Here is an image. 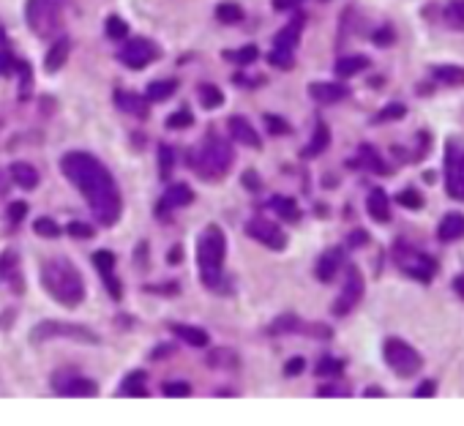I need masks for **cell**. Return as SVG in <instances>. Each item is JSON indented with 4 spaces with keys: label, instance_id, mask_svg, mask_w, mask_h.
<instances>
[{
    "label": "cell",
    "instance_id": "cell-8",
    "mask_svg": "<svg viewBox=\"0 0 464 426\" xmlns=\"http://www.w3.org/2000/svg\"><path fill=\"white\" fill-rule=\"evenodd\" d=\"M25 17H28L33 33L52 36L61 28V0H28Z\"/></svg>",
    "mask_w": 464,
    "mask_h": 426
},
{
    "label": "cell",
    "instance_id": "cell-45",
    "mask_svg": "<svg viewBox=\"0 0 464 426\" xmlns=\"http://www.w3.org/2000/svg\"><path fill=\"white\" fill-rule=\"evenodd\" d=\"M191 123H194V118H191L188 109H178L175 115L167 118V126H170V129H188Z\"/></svg>",
    "mask_w": 464,
    "mask_h": 426
},
{
    "label": "cell",
    "instance_id": "cell-7",
    "mask_svg": "<svg viewBox=\"0 0 464 426\" xmlns=\"http://www.w3.org/2000/svg\"><path fill=\"white\" fill-rule=\"evenodd\" d=\"M445 189L454 199L464 202V142L456 137L445 142Z\"/></svg>",
    "mask_w": 464,
    "mask_h": 426
},
{
    "label": "cell",
    "instance_id": "cell-24",
    "mask_svg": "<svg viewBox=\"0 0 464 426\" xmlns=\"http://www.w3.org/2000/svg\"><path fill=\"white\" fill-rule=\"evenodd\" d=\"M115 101H118V107L128 112V115H137V118H148V104H145V98L137 96V93H128V91H118L115 93Z\"/></svg>",
    "mask_w": 464,
    "mask_h": 426
},
{
    "label": "cell",
    "instance_id": "cell-14",
    "mask_svg": "<svg viewBox=\"0 0 464 426\" xmlns=\"http://www.w3.org/2000/svg\"><path fill=\"white\" fill-rule=\"evenodd\" d=\"M309 96L314 98L317 104H336V101L350 96V91H347V85H341V82H311Z\"/></svg>",
    "mask_w": 464,
    "mask_h": 426
},
{
    "label": "cell",
    "instance_id": "cell-33",
    "mask_svg": "<svg viewBox=\"0 0 464 426\" xmlns=\"http://www.w3.org/2000/svg\"><path fill=\"white\" fill-rule=\"evenodd\" d=\"M224 58H227V61H232V63L251 66L257 58H260V50H257L254 44H248V47H241V50H227V52H224Z\"/></svg>",
    "mask_w": 464,
    "mask_h": 426
},
{
    "label": "cell",
    "instance_id": "cell-36",
    "mask_svg": "<svg viewBox=\"0 0 464 426\" xmlns=\"http://www.w3.org/2000/svg\"><path fill=\"white\" fill-rule=\"evenodd\" d=\"M361 164L369 167L371 172H380V175L388 172V169H385V162L377 156V151H374L371 145H361Z\"/></svg>",
    "mask_w": 464,
    "mask_h": 426
},
{
    "label": "cell",
    "instance_id": "cell-54",
    "mask_svg": "<svg viewBox=\"0 0 464 426\" xmlns=\"http://www.w3.org/2000/svg\"><path fill=\"white\" fill-rule=\"evenodd\" d=\"M14 68H17V58L8 52H0V77H8Z\"/></svg>",
    "mask_w": 464,
    "mask_h": 426
},
{
    "label": "cell",
    "instance_id": "cell-42",
    "mask_svg": "<svg viewBox=\"0 0 464 426\" xmlns=\"http://www.w3.org/2000/svg\"><path fill=\"white\" fill-rule=\"evenodd\" d=\"M33 229H36V235H41V238H58V235H61V227H58L52 219H47V216L36 219V222H33Z\"/></svg>",
    "mask_w": 464,
    "mask_h": 426
},
{
    "label": "cell",
    "instance_id": "cell-35",
    "mask_svg": "<svg viewBox=\"0 0 464 426\" xmlns=\"http://www.w3.org/2000/svg\"><path fill=\"white\" fill-rule=\"evenodd\" d=\"M216 17H218V22H224V25H235V22L244 20V8H241L238 3H218Z\"/></svg>",
    "mask_w": 464,
    "mask_h": 426
},
{
    "label": "cell",
    "instance_id": "cell-50",
    "mask_svg": "<svg viewBox=\"0 0 464 426\" xmlns=\"http://www.w3.org/2000/svg\"><path fill=\"white\" fill-rule=\"evenodd\" d=\"M371 41H374L377 47H391V44H394V28H380V31H374Z\"/></svg>",
    "mask_w": 464,
    "mask_h": 426
},
{
    "label": "cell",
    "instance_id": "cell-12",
    "mask_svg": "<svg viewBox=\"0 0 464 426\" xmlns=\"http://www.w3.org/2000/svg\"><path fill=\"white\" fill-rule=\"evenodd\" d=\"M246 232L257 241V243H262V246H268V249H274V252H281V249L287 246V235L281 232L278 225H274V222L265 219V216L251 219V222L246 225Z\"/></svg>",
    "mask_w": 464,
    "mask_h": 426
},
{
    "label": "cell",
    "instance_id": "cell-9",
    "mask_svg": "<svg viewBox=\"0 0 464 426\" xmlns=\"http://www.w3.org/2000/svg\"><path fill=\"white\" fill-rule=\"evenodd\" d=\"M394 260H396V265L402 268L404 273H410L418 282H432V276L437 273V262L429 254H424V252H418L412 246H404V243H396Z\"/></svg>",
    "mask_w": 464,
    "mask_h": 426
},
{
    "label": "cell",
    "instance_id": "cell-11",
    "mask_svg": "<svg viewBox=\"0 0 464 426\" xmlns=\"http://www.w3.org/2000/svg\"><path fill=\"white\" fill-rule=\"evenodd\" d=\"M158 58V47L148 38H128L124 50L118 52V61L126 68H145V66Z\"/></svg>",
    "mask_w": 464,
    "mask_h": 426
},
{
    "label": "cell",
    "instance_id": "cell-52",
    "mask_svg": "<svg viewBox=\"0 0 464 426\" xmlns=\"http://www.w3.org/2000/svg\"><path fill=\"white\" fill-rule=\"evenodd\" d=\"M25 213H28V205H25L22 199H17V202L8 205V216H11V222H22Z\"/></svg>",
    "mask_w": 464,
    "mask_h": 426
},
{
    "label": "cell",
    "instance_id": "cell-21",
    "mask_svg": "<svg viewBox=\"0 0 464 426\" xmlns=\"http://www.w3.org/2000/svg\"><path fill=\"white\" fill-rule=\"evenodd\" d=\"M301 31H304V14H295V20L276 33V47L278 50H295L298 38H301Z\"/></svg>",
    "mask_w": 464,
    "mask_h": 426
},
{
    "label": "cell",
    "instance_id": "cell-32",
    "mask_svg": "<svg viewBox=\"0 0 464 426\" xmlns=\"http://www.w3.org/2000/svg\"><path fill=\"white\" fill-rule=\"evenodd\" d=\"M271 205L278 211V216L287 219V222H298V219H301V211H298L295 199H290V197H274Z\"/></svg>",
    "mask_w": 464,
    "mask_h": 426
},
{
    "label": "cell",
    "instance_id": "cell-47",
    "mask_svg": "<svg viewBox=\"0 0 464 426\" xmlns=\"http://www.w3.org/2000/svg\"><path fill=\"white\" fill-rule=\"evenodd\" d=\"M396 202L404 205V208H412V211H418V208L424 205V199H421V195H418L415 189H404V192H399Z\"/></svg>",
    "mask_w": 464,
    "mask_h": 426
},
{
    "label": "cell",
    "instance_id": "cell-57",
    "mask_svg": "<svg viewBox=\"0 0 464 426\" xmlns=\"http://www.w3.org/2000/svg\"><path fill=\"white\" fill-rule=\"evenodd\" d=\"M366 243H369V232H366V229H355V232H350V246H352V249L366 246Z\"/></svg>",
    "mask_w": 464,
    "mask_h": 426
},
{
    "label": "cell",
    "instance_id": "cell-1",
    "mask_svg": "<svg viewBox=\"0 0 464 426\" xmlns=\"http://www.w3.org/2000/svg\"><path fill=\"white\" fill-rule=\"evenodd\" d=\"M63 175L82 192L85 202L91 205V211L96 213L98 225L112 227L121 219L124 202L118 195V186L112 181V175L107 172V167L98 162L91 153L82 151H71L61 159Z\"/></svg>",
    "mask_w": 464,
    "mask_h": 426
},
{
    "label": "cell",
    "instance_id": "cell-40",
    "mask_svg": "<svg viewBox=\"0 0 464 426\" xmlns=\"http://www.w3.org/2000/svg\"><path fill=\"white\" fill-rule=\"evenodd\" d=\"M404 115H407V107L399 104V101H394V104H388L385 109H380V112H377L374 123H382V121H399V118H404Z\"/></svg>",
    "mask_w": 464,
    "mask_h": 426
},
{
    "label": "cell",
    "instance_id": "cell-18",
    "mask_svg": "<svg viewBox=\"0 0 464 426\" xmlns=\"http://www.w3.org/2000/svg\"><path fill=\"white\" fill-rule=\"evenodd\" d=\"M170 330H172L184 344H191V347H208V344H211V336H208V330H202V328L175 323V326H170Z\"/></svg>",
    "mask_w": 464,
    "mask_h": 426
},
{
    "label": "cell",
    "instance_id": "cell-59",
    "mask_svg": "<svg viewBox=\"0 0 464 426\" xmlns=\"http://www.w3.org/2000/svg\"><path fill=\"white\" fill-rule=\"evenodd\" d=\"M434 391H437V386H434L432 380H426V383H421V386H418L415 396H421V399H424V396H434Z\"/></svg>",
    "mask_w": 464,
    "mask_h": 426
},
{
    "label": "cell",
    "instance_id": "cell-30",
    "mask_svg": "<svg viewBox=\"0 0 464 426\" xmlns=\"http://www.w3.org/2000/svg\"><path fill=\"white\" fill-rule=\"evenodd\" d=\"M208 366H214V369H238L241 366V360H238V356L232 353V350H214V353H208Z\"/></svg>",
    "mask_w": 464,
    "mask_h": 426
},
{
    "label": "cell",
    "instance_id": "cell-61",
    "mask_svg": "<svg viewBox=\"0 0 464 426\" xmlns=\"http://www.w3.org/2000/svg\"><path fill=\"white\" fill-rule=\"evenodd\" d=\"M181 260H184V249H181V246H172V249H170V257H167V262H170V265H178Z\"/></svg>",
    "mask_w": 464,
    "mask_h": 426
},
{
    "label": "cell",
    "instance_id": "cell-39",
    "mask_svg": "<svg viewBox=\"0 0 464 426\" xmlns=\"http://www.w3.org/2000/svg\"><path fill=\"white\" fill-rule=\"evenodd\" d=\"M292 330H301V320L295 314H281L271 326V333H292Z\"/></svg>",
    "mask_w": 464,
    "mask_h": 426
},
{
    "label": "cell",
    "instance_id": "cell-56",
    "mask_svg": "<svg viewBox=\"0 0 464 426\" xmlns=\"http://www.w3.org/2000/svg\"><path fill=\"white\" fill-rule=\"evenodd\" d=\"M14 265H17V254H14V252H6V254L0 257V276L6 279V276L11 273V268H14Z\"/></svg>",
    "mask_w": 464,
    "mask_h": 426
},
{
    "label": "cell",
    "instance_id": "cell-4",
    "mask_svg": "<svg viewBox=\"0 0 464 426\" xmlns=\"http://www.w3.org/2000/svg\"><path fill=\"white\" fill-rule=\"evenodd\" d=\"M235 159L232 148L227 139H221L218 134H208L205 142L200 148H194L191 153V167L197 175H202L205 181H216V178H224L230 164Z\"/></svg>",
    "mask_w": 464,
    "mask_h": 426
},
{
    "label": "cell",
    "instance_id": "cell-6",
    "mask_svg": "<svg viewBox=\"0 0 464 426\" xmlns=\"http://www.w3.org/2000/svg\"><path fill=\"white\" fill-rule=\"evenodd\" d=\"M55 336H63V339H74V342H82V344H98L101 336L93 333L91 328L74 326V323H58V320H47V323H38V326L31 330V342L33 344H41L44 339H55Z\"/></svg>",
    "mask_w": 464,
    "mask_h": 426
},
{
    "label": "cell",
    "instance_id": "cell-62",
    "mask_svg": "<svg viewBox=\"0 0 464 426\" xmlns=\"http://www.w3.org/2000/svg\"><path fill=\"white\" fill-rule=\"evenodd\" d=\"M454 290H456L459 298H464V276H456V279H454Z\"/></svg>",
    "mask_w": 464,
    "mask_h": 426
},
{
    "label": "cell",
    "instance_id": "cell-55",
    "mask_svg": "<svg viewBox=\"0 0 464 426\" xmlns=\"http://www.w3.org/2000/svg\"><path fill=\"white\" fill-rule=\"evenodd\" d=\"M304 366H306V360L304 358H290L287 363H284V374H287V377H295V374L304 372Z\"/></svg>",
    "mask_w": 464,
    "mask_h": 426
},
{
    "label": "cell",
    "instance_id": "cell-15",
    "mask_svg": "<svg viewBox=\"0 0 464 426\" xmlns=\"http://www.w3.org/2000/svg\"><path fill=\"white\" fill-rule=\"evenodd\" d=\"M230 134H232V139L235 142H241L244 148H260L262 145V139H260V134L254 131V126L248 123L246 118H241V115H232L230 118Z\"/></svg>",
    "mask_w": 464,
    "mask_h": 426
},
{
    "label": "cell",
    "instance_id": "cell-37",
    "mask_svg": "<svg viewBox=\"0 0 464 426\" xmlns=\"http://www.w3.org/2000/svg\"><path fill=\"white\" fill-rule=\"evenodd\" d=\"M104 31H107V36H110L112 41H124V38H128V25H126L121 17H115V14L107 20Z\"/></svg>",
    "mask_w": 464,
    "mask_h": 426
},
{
    "label": "cell",
    "instance_id": "cell-5",
    "mask_svg": "<svg viewBox=\"0 0 464 426\" xmlns=\"http://www.w3.org/2000/svg\"><path fill=\"white\" fill-rule=\"evenodd\" d=\"M382 356H385V363H388L399 377H412V374L424 366V360H421V356H418V350H415L412 344H407L404 339H396V336L385 339V344H382Z\"/></svg>",
    "mask_w": 464,
    "mask_h": 426
},
{
    "label": "cell",
    "instance_id": "cell-28",
    "mask_svg": "<svg viewBox=\"0 0 464 426\" xmlns=\"http://www.w3.org/2000/svg\"><path fill=\"white\" fill-rule=\"evenodd\" d=\"M442 17H445V25H448V28L464 33V0H451V3L445 6Z\"/></svg>",
    "mask_w": 464,
    "mask_h": 426
},
{
    "label": "cell",
    "instance_id": "cell-53",
    "mask_svg": "<svg viewBox=\"0 0 464 426\" xmlns=\"http://www.w3.org/2000/svg\"><path fill=\"white\" fill-rule=\"evenodd\" d=\"M101 276H104V284H107V290L112 293V298H115V301H121L124 290H121V282L112 276V271H110V273H101Z\"/></svg>",
    "mask_w": 464,
    "mask_h": 426
},
{
    "label": "cell",
    "instance_id": "cell-27",
    "mask_svg": "<svg viewBox=\"0 0 464 426\" xmlns=\"http://www.w3.org/2000/svg\"><path fill=\"white\" fill-rule=\"evenodd\" d=\"M197 98H200V104L205 107V109H216L224 104V93H221V88H216L214 82H202L200 88H197Z\"/></svg>",
    "mask_w": 464,
    "mask_h": 426
},
{
    "label": "cell",
    "instance_id": "cell-10",
    "mask_svg": "<svg viewBox=\"0 0 464 426\" xmlns=\"http://www.w3.org/2000/svg\"><path fill=\"white\" fill-rule=\"evenodd\" d=\"M361 298H364V276H361V271H358L355 265H350V268H347L344 287H341L339 298H336V303H334V314H336V317L350 314V312L358 306Z\"/></svg>",
    "mask_w": 464,
    "mask_h": 426
},
{
    "label": "cell",
    "instance_id": "cell-51",
    "mask_svg": "<svg viewBox=\"0 0 464 426\" xmlns=\"http://www.w3.org/2000/svg\"><path fill=\"white\" fill-rule=\"evenodd\" d=\"M191 386L188 383H167L164 386V396H188Z\"/></svg>",
    "mask_w": 464,
    "mask_h": 426
},
{
    "label": "cell",
    "instance_id": "cell-22",
    "mask_svg": "<svg viewBox=\"0 0 464 426\" xmlns=\"http://www.w3.org/2000/svg\"><path fill=\"white\" fill-rule=\"evenodd\" d=\"M61 396H96L98 388L93 380H82V377H68L66 383H58L55 386Z\"/></svg>",
    "mask_w": 464,
    "mask_h": 426
},
{
    "label": "cell",
    "instance_id": "cell-38",
    "mask_svg": "<svg viewBox=\"0 0 464 426\" xmlns=\"http://www.w3.org/2000/svg\"><path fill=\"white\" fill-rule=\"evenodd\" d=\"M17 68H20V77H22V82H20V98H28L33 93L31 63H28V61H17Z\"/></svg>",
    "mask_w": 464,
    "mask_h": 426
},
{
    "label": "cell",
    "instance_id": "cell-31",
    "mask_svg": "<svg viewBox=\"0 0 464 426\" xmlns=\"http://www.w3.org/2000/svg\"><path fill=\"white\" fill-rule=\"evenodd\" d=\"M178 91V82H172V79H158V82H151L148 85V101H164V98H170L172 93Z\"/></svg>",
    "mask_w": 464,
    "mask_h": 426
},
{
    "label": "cell",
    "instance_id": "cell-3",
    "mask_svg": "<svg viewBox=\"0 0 464 426\" xmlns=\"http://www.w3.org/2000/svg\"><path fill=\"white\" fill-rule=\"evenodd\" d=\"M227 254V238L218 225H208L202 229L200 241H197V268L202 273V282L214 290V293H230V287H224L221 282V265Z\"/></svg>",
    "mask_w": 464,
    "mask_h": 426
},
{
    "label": "cell",
    "instance_id": "cell-20",
    "mask_svg": "<svg viewBox=\"0 0 464 426\" xmlns=\"http://www.w3.org/2000/svg\"><path fill=\"white\" fill-rule=\"evenodd\" d=\"M437 238H440L442 243L464 238V213H448V216L440 222V227H437Z\"/></svg>",
    "mask_w": 464,
    "mask_h": 426
},
{
    "label": "cell",
    "instance_id": "cell-41",
    "mask_svg": "<svg viewBox=\"0 0 464 426\" xmlns=\"http://www.w3.org/2000/svg\"><path fill=\"white\" fill-rule=\"evenodd\" d=\"M172 167H175V153H172V148H170V145H158V169H161V178H170Z\"/></svg>",
    "mask_w": 464,
    "mask_h": 426
},
{
    "label": "cell",
    "instance_id": "cell-48",
    "mask_svg": "<svg viewBox=\"0 0 464 426\" xmlns=\"http://www.w3.org/2000/svg\"><path fill=\"white\" fill-rule=\"evenodd\" d=\"M66 235L85 241V238H93V227L85 225V222H68V225H66Z\"/></svg>",
    "mask_w": 464,
    "mask_h": 426
},
{
    "label": "cell",
    "instance_id": "cell-26",
    "mask_svg": "<svg viewBox=\"0 0 464 426\" xmlns=\"http://www.w3.org/2000/svg\"><path fill=\"white\" fill-rule=\"evenodd\" d=\"M434 79L442 85H464V68L462 66H434L432 68Z\"/></svg>",
    "mask_w": 464,
    "mask_h": 426
},
{
    "label": "cell",
    "instance_id": "cell-2",
    "mask_svg": "<svg viewBox=\"0 0 464 426\" xmlns=\"http://www.w3.org/2000/svg\"><path fill=\"white\" fill-rule=\"evenodd\" d=\"M41 284L61 306L74 309V306H80L85 301L82 273L77 271L74 262H68L66 257H55V260L41 265Z\"/></svg>",
    "mask_w": 464,
    "mask_h": 426
},
{
    "label": "cell",
    "instance_id": "cell-46",
    "mask_svg": "<svg viewBox=\"0 0 464 426\" xmlns=\"http://www.w3.org/2000/svg\"><path fill=\"white\" fill-rule=\"evenodd\" d=\"M268 61L276 66V68H292V66H295V61H292V50H278V47L271 52Z\"/></svg>",
    "mask_w": 464,
    "mask_h": 426
},
{
    "label": "cell",
    "instance_id": "cell-16",
    "mask_svg": "<svg viewBox=\"0 0 464 426\" xmlns=\"http://www.w3.org/2000/svg\"><path fill=\"white\" fill-rule=\"evenodd\" d=\"M341 262H344V249L341 246H334V249H328L322 257H320V262H317V279L320 282H334L336 279V273H339Z\"/></svg>",
    "mask_w": 464,
    "mask_h": 426
},
{
    "label": "cell",
    "instance_id": "cell-25",
    "mask_svg": "<svg viewBox=\"0 0 464 426\" xmlns=\"http://www.w3.org/2000/svg\"><path fill=\"white\" fill-rule=\"evenodd\" d=\"M331 145V131L325 123H317V129H314V137H311V142L306 145V151H304V156L311 159V156H320L325 148Z\"/></svg>",
    "mask_w": 464,
    "mask_h": 426
},
{
    "label": "cell",
    "instance_id": "cell-34",
    "mask_svg": "<svg viewBox=\"0 0 464 426\" xmlns=\"http://www.w3.org/2000/svg\"><path fill=\"white\" fill-rule=\"evenodd\" d=\"M121 393L124 396H148V391H145V372L128 374L124 380V386H121Z\"/></svg>",
    "mask_w": 464,
    "mask_h": 426
},
{
    "label": "cell",
    "instance_id": "cell-44",
    "mask_svg": "<svg viewBox=\"0 0 464 426\" xmlns=\"http://www.w3.org/2000/svg\"><path fill=\"white\" fill-rule=\"evenodd\" d=\"M93 262H96V268H98L101 273H110V271L115 268V254L107 252V249H98V252L93 254Z\"/></svg>",
    "mask_w": 464,
    "mask_h": 426
},
{
    "label": "cell",
    "instance_id": "cell-60",
    "mask_svg": "<svg viewBox=\"0 0 464 426\" xmlns=\"http://www.w3.org/2000/svg\"><path fill=\"white\" fill-rule=\"evenodd\" d=\"M301 0H274V8L276 11H290V8H295Z\"/></svg>",
    "mask_w": 464,
    "mask_h": 426
},
{
    "label": "cell",
    "instance_id": "cell-19",
    "mask_svg": "<svg viewBox=\"0 0 464 426\" xmlns=\"http://www.w3.org/2000/svg\"><path fill=\"white\" fill-rule=\"evenodd\" d=\"M68 50H71V41L63 36L58 38L52 47H50V52H47V58H44V71L47 74H55V71H61V66L68 61Z\"/></svg>",
    "mask_w": 464,
    "mask_h": 426
},
{
    "label": "cell",
    "instance_id": "cell-17",
    "mask_svg": "<svg viewBox=\"0 0 464 426\" xmlns=\"http://www.w3.org/2000/svg\"><path fill=\"white\" fill-rule=\"evenodd\" d=\"M366 211L374 222L385 225L391 222V202H388V195L382 189H371L369 197H366Z\"/></svg>",
    "mask_w": 464,
    "mask_h": 426
},
{
    "label": "cell",
    "instance_id": "cell-58",
    "mask_svg": "<svg viewBox=\"0 0 464 426\" xmlns=\"http://www.w3.org/2000/svg\"><path fill=\"white\" fill-rule=\"evenodd\" d=\"M244 186H248L251 192H260V178H257L254 169H248L246 175H244Z\"/></svg>",
    "mask_w": 464,
    "mask_h": 426
},
{
    "label": "cell",
    "instance_id": "cell-49",
    "mask_svg": "<svg viewBox=\"0 0 464 426\" xmlns=\"http://www.w3.org/2000/svg\"><path fill=\"white\" fill-rule=\"evenodd\" d=\"M265 123H268V131L271 134H290V123L278 115H265Z\"/></svg>",
    "mask_w": 464,
    "mask_h": 426
},
{
    "label": "cell",
    "instance_id": "cell-43",
    "mask_svg": "<svg viewBox=\"0 0 464 426\" xmlns=\"http://www.w3.org/2000/svg\"><path fill=\"white\" fill-rule=\"evenodd\" d=\"M341 369H344V363H341L339 358H331V356L320 358V363H317V374H320V377H328V374H341Z\"/></svg>",
    "mask_w": 464,
    "mask_h": 426
},
{
    "label": "cell",
    "instance_id": "cell-29",
    "mask_svg": "<svg viewBox=\"0 0 464 426\" xmlns=\"http://www.w3.org/2000/svg\"><path fill=\"white\" fill-rule=\"evenodd\" d=\"M366 66H369V58H364V55H350V58H339V61H336V74H339V77H352V74L364 71Z\"/></svg>",
    "mask_w": 464,
    "mask_h": 426
},
{
    "label": "cell",
    "instance_id": "cell-13",
    "mask_svg": "<svg viewBox=\"0 0 464 426\" xmlns=\"http://www.w3.org/2000/svg\"><path fill=\"white\" fill-rule=\"evenodd\" d=\"M191 199H194V192H191V186H188V183H175V186H170V189L164 192V199L158 202V213L164 216L167 211H175V208H186V205H191Z\"/></svg>",
    "mask_w": 464,
    "mask_h": 426
},
{
    "label": "cell",
    "instance_id": "cell-63",
    "mask_svg": "<svg viewBox=\"0 0 464 426\" xmlns=\"http://www.w3.org/2000/svg\"><path fill=\"white\" fill-rule=\"evenodd\" d=\"M366 396H382V391H380V388H369V391H366Z\"/></svg>",
    "mask_w": 464,
    "mask_h": 426
},
{
    "label": "cell",
    "instance_id": "cell-23",
    "mask_svg": "<svg viewBox=\"0 0 464 426\" xmlns=\"http://www.w3.org/2000/svg\"><path fill=\"white\" fill-rule=\"evenodd\" d=\"M11 178H14V183H17L20 189H25V192H31V189L38 186V172H36L28 162L11 164Z\"/></svg>",
    "mask_w": 464,
    "mask_h": 426
}]
</instances>
